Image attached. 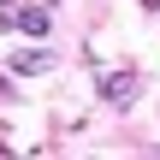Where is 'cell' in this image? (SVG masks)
<instances>
[{
	"label": "cell",
	"instance_id": "1",
	"mask_svg": "<svg viewBox=\"0 0 160 160\" xmlns=\"http://www.w3.org/2000/svg\"><path fill=\"white\" fill-rule=\"evenodd\" d=\"M18 24H24V30H36V36H48V12H36V6H30V12H18Z\"/></svg>",
	"mask_w": 160,
	"mask_h": 160
},
{
	"label": "cell",
	"instance_id": "2",
	"mask_svg": "<svg viewBox=\"0 0 160 160\" xmlns=\"http://www.w3.org/2000/svg\"><path fill=\"white\" fill-rule=\"evenodd\" d=\"M101 89H107V101H125V89H131V77H107Z\"/></svg>",
	"mask_w": 160,
	"mask_h": 160
}]
</instances>
